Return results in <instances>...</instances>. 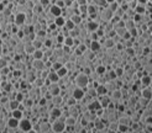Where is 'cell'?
Masks as SVG:
<instances>
[{
  "label": "cell",
  "mask_w": 152,
  "mask_h": 133,
  "mask_svg": "<svg viewBox=\"0 0 152 133\" xmlns=\"http://www.w3.org/2000/svg\"><path fill=\"white\" fill-rule=\"evenodd\" d=\"M10 117H13L15 120H18V121H20V120L24 117V112L20 111L19 109L18 110H14V111H10Z\"/></svg>",
  "instance_id": "obj_21"
},
{
  "label": "cell",
  "mask_w": 152,
  "mask_h": 133,
  "mask_svg": "<svg viewBox=\"0 0 152 133\" xmlns=\"http://www.w3.org/2000/svg\"><path fill=\"white\" fill-rule=\"evenodd\" d=\"M26 133H39V132L36 131V130H34V128H32V130H30V131H28V132H26Z\"/></svg>",
  "instance_id": "obj_44"
},
{
  "label": "cell",
  "mask_w": 152,
  "mask_h": 133,
  "mask_svg": "<svg viewBox=\"0 0 152 133\" xmlns=\"http://www.w3.org/2000/svg\"><path fill=\"white\" fill-rule=\"evenodd\" d=\"M19 130L22 131L24 133L28 132L30 130H32V121L31 118H26V117H22L21 120L19 121Z\"/></svg>",
  "instance_id": "obj_2"
},
{
  "label": "cell",
  "mask_w": 152,
  "mask_h": 133,
  "mask_svg": "<svg viewBox=\"0 0 152 133\" xmlns=\"http://www.w3.org/2000/svg\"><path fill=\"white\" fill-rule=\"evenodd\" d=\"M4 9H5V5H4V3H3V1H0V12H1Z\"/></svg>",
  "instance_id": "obj_43"
},
{
  "label": "cell",
  "mask_w": 152,
  "mask_h": 133,
  "mask_svg": "<svg viewBox=\"0 0 152 133\" xmlns=\"http://www.w3.org/2000/svg\"><path fill=\"white\" fill-rule=\"evenodd\" d=\"M14 25H16L18 27H21L22 25L26 24V20H27V16L26 14H24V12H16L14 15Z\"/></svg>",
  "instance_id": "obj_4"
},
{
  "label": "cell",
  "mask_w": 152,
  "mask_h": 133,
  "mask_svg": "<svg viewBox=\"0 0 152 133\" xmlns=\"http://www.w3.org/2000/svg\"><path fill=\"white\" fill-rule=\"evenodd\" d=\"M88 49H89L90 52H93V53H95V54H97L98 52H100L101 44H100L99 41H90V44H89Z\"/></svg>",
  "instance_id": "obj_13"
},
{
  "label": "cell",
  "mask_w": 152,
  "mask_h": 133,
  "mask_svg": "<svg viewBox=\"0 0 152 133\" xmlns=\"http://www.w3.org/2000/svg\"><path fill=\"white\" fill-rule=\"evenodd\" d=\"M99 26H100V24L97 21H88L85 24V30L88 31V33H92V32H95L99 28Z\"/></svg>",
  "instance_id": "obj_9"
},
{
  "label": "cell",
  "mask_w": 152,
  "mask_h": 133,
  "mask_svg": "<svg viewBox=\"0 0 152 133\" xmlns=\"http://www.w3.org/2000/svg\"><path fill=\"white\" fill-rule=\"evenodd\" d=\"M48 88V94L51 95V96H56V95H59L61 94V89L59 85L57 84V83H55V84H51L50 86H47Z\"/></svg>",
  "instance_id": "obj_10"
},
{
  "label": "cell",
  "mask_w": 152,
  "mask_h": 133,
  "mask_svg": "<svg viewBox=\"0 0 152 133\" xmlns=\"http://www.w3.org/2000/svg\"><path fill=\"white\" fill-rule=\"evenodd\" d=\"M118 126H119L118 121L109 122L108 124H106V127H108V131H114V132H118Z\"/></svg>",
  "instance_id": "obj_34"
},
{
  "label": "cell",
  "mask_w": 152,
  "mask_h": 133,
  "mask_svg": "<svg viewBox=\"0 0 152 133\" xmlns=\"http://www.w3.org/2000/svg\"><path fill=\"white\" fill-rule=\"evenodd\" d=\"M100 109H101V106H100L99 101H98V99L92 100V101L89 102V105L87 106V110H89V111H98Z\"/></svg>",
  "instance_id": "obj_16"
},
{
  "label": "cell",
  "mask_w": 152,
  "mask_h": 133,
  "mask_svg": "<svg viewBox=\"0 0 152 133\" xmlns=\"http://www.w3.org/2000/svg\"><path fill=\"white\" fill-rule=\"evenodd\" d=\"M119 7L118 5V0H114V1H108V9L110 10L114 14L115 11H116V9Z\"/></svg>",
  "instance_id": "obj_31"
},
{
  "label": "cell",
  "mask_w": 152,
  "mask_h": 133,
  "mask_svg": "<svg viewBox=\"0 0 152 133\" xmlns=\"http://www.w3.org/2000/svg\"><path fill=\"white\" fill-rule=\"evenodd\" d=\"M64 68L68 70V73L69 72H74V70H77L79 66L77 65V63H74V62H67V63H64Z\"/></svg>",
  "instance_id": "obj_22"
},
{
  "label": "cell",
  "mask_w": 152,
  "mask_h": 133,
  "mask_svg": "<svg viewBox=\"0 0 152 133\" xmlns=\"http://www.w3.org/2000/svg\"><path fill=\"white\" fill-rule=\"evenodd\" d=\"M74 49H76V48H74ZM77 49L82 53V54H83V53H84L85 51H87L88 48H87V46H85L84 43H79V44H78V47H77Z\"/></svg>",
  "instance_id": "obj_41"
},
{
  "label": "cell",
  "mask_w": 152,
  "mask_h": 133,
  "mask_svg": "<svg viewBox=\"0 0 152 133\" xmlns=\"http://www.w3.org/2000/svg\"><path fill=\"white\" fill-rule=\"evenodd\" d=\"M53 22H55V25L57 26V28L59 30V28H62V27L64 26L66 19L63 17V16H58V17H56V19H55V21H53Z\"/></svg>",
  "instance_id": "obj_23"
},
{
  "label": "cell",
  "mask_w": 152,
  "mask_h": 133,
  "mask_svg": "<svg viewBox=\"0 0 152 133\" xmlns=\"http://www.w3.org/2000/svg\"><path fill=\"white\" fill-rule=\"evenodd\" d=\"M56 73H57V75H58V78H63V77H66V75H68V74H69V73H68V70L64 68V65H63L61 69L57 70Z\"/></svg>",
  "instance_id": "obj_36"
},
{
  "label": "cell",
  "mask_w": 152,
  "mask_h": 133,
  "mask_svg": "<svg viewBox=\"0 0 152 133\" xmlns=\"http://www.w3.org/2000/svg\"><path fill=\"white\" fill-rule=\"evenodd\" d=\"M19 127V121L15 120L13 117H9L6 121V128H10V130H16Z\"/></svg>",
  "instance_id": "obj_17"
},
{
  "label": "cell",
  "mask_w": 152,
  "mask_h": 133,
  "mask_svg": "<svg viewBox=\"0 0 152 133\" xmlns=\"http://www.w3.org/2000/svg\"><path fill=\"white\" fill-rule=\"evenodd\" d=\"M47 80L51 83V84H55V83H58L59 78L57 75L56 72H53V70H50V73H48V77H47Z\"/></svg>",
  "instance_id": "obj_19"
},
{
  "label": "cell",
  "mask_w": 152,
  "mask_h": 133,
  "mask_svg": "<svg viewBox=\"0 0 152 133\" xmlns=\"http://www.w3.org/2000/svg\"><path fill=\"white\" fill-rule=\"evenodd\" d=\"M51 131L53 133H62L66 131V124L64 122L59 121V120H55L51 122Z\"/></svg>",
  "instance_id": "obj_3"
},
{
  "label": "cell",
  "mask_w": 152,
  "mask_h": 133,
  "mask_svg": "<svg viewBox=\"0 0 152 133\" xmlns=\"http://www.w3.org/2000/svg\"><path fill=\"white\" fill-rule=\"evenodd\" d=\"M19 105H20V102H18L16 100H10L9 103H7V109H9L10 111L18 110L19 109Z\"/></svg>",
  "instance_id": "obj_28"
},
{
  "label": "cell",
  "mask_w": 152,
  "mask_h": 133,
  "mask_svg": "<svg viewBox=\"0 0 152 133\" xmlns=\"http://www.w3.org/2000/svg\"><path fill=\"white\" fill-rule=\"evenodd\" d=\"M32 59H42L43 58V51L42 49H35L34 53L31 54Z\"/></svg>",
  "instance_id": "obj_27"
},
{
  "label": "cell",
  "mask_w": 152,
  "mask_h": 133,
  "mask_svg": "<svg viewBox=\"0 0 152 133\" xmlns=\"http://www.w3.org/2000/svg\"><path fill=\"white\" fill-rule=\"evenodd\" d=\"M63 66V64L62 63H59V62H53V63L51 64V68H50V70H53V72H57L58 69H61Z\"/></svg>",
  "instance_id": "obj_37"
},
{
  "label": "cell",
  "mask_w": 152,
  "mask_h": 133,
  "mask_svg": "<svg viewBox=\"0 0 152 133\" xmlns=\"http://www.w3.org/2000/svg\"><path fill=\"white\" fill-rule=\"evenodd\" d=\"M97 99H98V101H99V103H100L101 109H106V107L109 106V103L111 102V100H110V97H109L108 94L103 95V96H99V97H97Z\"/></svg>",
  "instance_id": "obj_11"
},
{
  "label": "cell",
  "mask_w": 152,
  "mask_h": 133,
  "mask_svg": "<svg viewBox=\"0 0 152 133\" xmlns=\"http://www.w3.org/2000/svg\"><path fill=\"white\" fill-rule=\"evenodd\" d=\"M78 122V118H74V117H71V116H67L64 120V124L66 126H76Z\"/></svg>",
  "instance_id": "obj_26"
},
{
  "label": "cell",
  "mask_w": 152,
  "mask_h": 133,
  "mask_svg": "<svg viewBox=\"0 0 152 133\" xmlns=\"http://www.w3.org/2000/svg\"><path fill=\"white\" fill-rule=\"evenodd\" d=\"M30 65L32 66V70H35V72H42L43 69H46V66H45V62L42 59H32L30 62Z\"/></svg>",
  "instance_id": "obj_5"
},
{
  "label": "cell",
  "mask_w": 152,
  "mask_h": 133,
  "mask_svg": "<svg viewBox=\"0 0 152 133\" xmlns=\"http://www.w3.org/2000/svg\"><path fill=\"white\" fill-rule=\"evenodd\" d=\"M127 5H129V7L131 10H135V7L137 6V1L136 0H129V1H127Z\"/></svg>",
  "instance_id": "obj_42"
},
{
  "label": "cell",
  "mask_w": 152,
  "mask_h": 133,
  "mask_svg": "<svg viewBox=\"0 0 152 133\" xmlns=\"http://www.w3.org/2000/svg\"><path fill=\"white\" fill-rule=\"evenodd\" d=\"M53 5H56L57 7H59L61 10H64V3H63V0H56V1H53Z\"/></svg>",
  "instance_id": "obj_40"
},
{
  "label": "cell",
  "mask_w": 152,
  "mask_h": 133,
  "mask_svg": "<svg viewBox=\"0 0 152 133\" xmlns=\"http://www.w3.org/2000/svg\"><path fill=\"white\" fill-rule=\"evenodd\" d=\"M31 44L35 49H43V42H41V41L37 40V38H35L34 41H32Z\"/></svg>",
  "instance_id": "obj_33"
},
{
  "label": "cell",
  "mask_w": 152,
  "mask_h": 133,
  "mask_svg": "<svg viewBox=\"0 0 152 133\" xmlns=\"http://www.w3.org/2000/svg\"><path fill=\"white\" fill-rule=\"evenodd\" d=\"M130 131L129 126H125V124H119L118 126V133H126Z\"/></svg>",
  "instance_id": "obj_38"
},
{
  "label": "cell",
  "mask_w": 152,
  "mask_h": 133,
  "mask_svg": "<svg viewBox=\"0 0 152 133\" xmlns=\"http://www.w3.org/2000/svg\"><path fill=\"white\" fill-rule=\"evenodd\" d=\"M140 80V84H141V89L142 88H146V86H151V75L149 74H143V75L138 79Z\"/></svg>",
  "instance_id": "obj_14"
},
{
  "label": "cell",
  "mask_w": 152,
  "mask_h": 133,
  "mask_svg": "<svg viewBox=\"0 0 152 133\" xmlns=\"http://www.w3.org/2000/svg\"><path fill=\"white\" fill-rule=\"evenodd\" d=\"M71 96L77 102L78 101H82V100L84 99V96H85V91L83 89H79V88H77V86H76V89L73 90V93H72Z\"/></svg>",
  "instance_id": "obj_7"
},
{
  "label": "cell",
  "mask_w": 152,
  "mask_h": 133,
  "mask_svg": "<svg viewBox=\"0 0 152 133\" xmlns=\"http://www.w3.org/2000/svg\"><path fill=\"white\" fill-rule=\"evenodd\" d=\"M74 27H76V25L73 24V22L71 21V20H69V19H67V20H66V22H64V26H63V28H64V30H67V31L69 32V31H72Z\"/></svg>",
  "instance_id": "obj_32"
},
{
  "label": "cell",
  "mask_w": 152,
  "mask_h": 133,
  "mask_svg": "<svg viewBox=\"0 0 152 133\" xmlns=\"http://www.w3.org/2000/svg\"><path fill=\"white\" fill-rule=\"evenodd\" d=\"M62 115V109H59V107H52V109L48 111V120H50V122L55 121L59 117V116Z\"/></svg>",
  "instance_id": "obj_6"
},
{
  "label": "cell",
  "mask_w": 152,
  "mask_h": 133,
  "mask_svg": "<svg viewBox=\"0 0 152 133\" xmlns=\"http://www.w3.org/2000/svg\"><path fill=\"white\" fill-rule=\"evenodd\" d=\"M34 51H35V48L32 47L31 42H30V43H25V44H24V53H25V54L31 56L32 53H34Z\"/></svg>",
  "instance_id": "obj_24"
},
{
  "label": "cell",
  "mask_w": 152,
  "mask_h": 133,
  "mask_svg": "<svg viewBox=\"0 0 152 133\" xmlns=\"http://www.w3.org/2000/svg\"><path fill=\"white\" fill-rule=\"evenodd\" d=\"M62 11H63V10H61L59 7H57L56 5H53V3H52V5L48 7V10H47V12L52 16L53 19L58 17V16H62Z\"/></svg>",
  "instance_id": "obj_8"
},
{
  "label": "cell",
  "mask_w": 152,
  "mask_h": 133,
  "mask_svg": "<svg viewBox=\"0 0 152 133\" xmlns=\"http://www.w3.org/2000/svg\"><path fill=\"white\" fill-rule=\"evenodd\" d=\"M63 46L73 51V49H74V38H72V37H69V36L64 37V40H63Z\"/></svg>",
  "instance_id": "obj_18"
},
{
  "label": "cell",
  "mask_w": 152,
  "mask_h": 133,
  "mask_svg": "<svg viewBox=\"0 0 152 133\" xmlns=\"http://www.w3.org/2000/svg\"><path fill=\"white\" fill-rule=\"evenodd\" d=\"M14 51L18 53V54L20 56V54H22L24 53V44L21 43V42H19V43H16L15 46H14Z\"/></svg>",
  "instance_id": "obj_35"
},
{
  "label": "cell",
  "mask_w": 152,
  "mask_h": 133,
  "mask_svg": "<svg viewBox=\"0 0 152 133\" xmlns=\"http://www.w3.org/2000/svg\"><path fill=\"white\" fill-rule=\"evenodd\" d=\"M95 91H97V96L99 97V96H103V95H106L108 94V91H106L105 89V86L103 85V84H98L95 86Z\"/></svg>",
  "instance_id": "obj_20"
},
{
  "label": "cell",
  "mask_w": 152,
  "mask_h": 133,
  "mask_svg": "<svg viewBox=\"0 0 152 133\" xmlns=\"http://www.w3.org/2000/svg\"><path fill=\"white\" fill-rule=\"evenodd\" d=\"M73 84H74L77 88L84 90L90 84V78H89V75L84 74L83 72H79V73L77 74V75H74V79H73Z\"/></svg>",
  "instance_id": "obj_1"
},
{
  "label": "cell",
  "mask_w": 152,
  "mask_h": 133,
  "mask_svg": "<svg viewBox=\"0 0 152 133\" xmlns=\"http://www.w3.org/2000/svg\"><path fill=\"white\" fill-rule=\"evenodd\" d=\"M69 20L76 25V26H79V25L83 22V20L80 19V16H79V14H74V15H72L71 17H69Z\"/></svg>",
  "instance_id": "obj_25"
},
{
  "label": "cell",
  "mask_w": 152,
  "mask_h": 133,
  "mask_svg": "<svg viewBox=\"0 0 152 133\" xmlns=\"http://www.w3.org/2000/svg\"><path fill=\"white\" fill-rule=\"evenodd\" d=\"M9 65V62H7L6 58H3V57H0V69H3V68H5V66Z\"/></svg>",
  "instance_id": "obj_39"
},
{
  "label": "cell",
  "mask_w": 152,
  "mask_h": 133,
  "mask_svg": "<svg viewBox=\"0 0 152 133\" xmlns=\"http://www.w3.org/2000/svg\"><path fill=\"white\" fill-rule=\"evenodd\" d=\"M106 122L104 121V120L101 118H95V121L93 122V126L94 128H95V131H101V130H105L106 128Z\"/></svg>",
  "instance_id": "obj_15"
},
{
  "label": "cell",
  "mask_w": 152,
  "mask_h": 133,
  "mask_svg": "<svg viewBox=\"0 0 152 133\" xmlns=\"http://www.w3.org/2000/svg\"><path fill=\"white\" fill-rule=\"evenodd\" d=\"M52 3L53 1H47V0H41V1H39V5L42 7V10L43 11H47L48 10V7H50L52 5Z\"/></svg>",
  "instance_id": "obj_29"
},
{
  "label": "cell",
  "mask_w": 152,
  "mask_h": 133,
  "mask_svg": "<svg viewBox=\"0 0 152 133\" xmlns=\"http://www.w3.org/2000/svg\"><path fill=\"white\" fill-rule=\"evenodd\" d=\"M43 85H45V80H43L42 78H40V77L36 78L35 81H34V84H32V86H34V88H37V89L42 88Z\"/></svg>",
  "instance_id": "obj_30"
},
{
  "label": "cell",
  "mask_w": 152,
  "mask_h": 133,
  "mask_svg": "<svg viewBox=\"0 0 152 133\" xmlns=\"http://www.w3.org/2000/svg\"><path fill=\"white\" fill-rule=\"evenodd\" d=\"M140 93H141L140 97H143V99H146V100H151V97H152V89H151V86H146V88L140 89Z\"/></svg>",
  "instance_id": "obj_12"
}]
</instances>
